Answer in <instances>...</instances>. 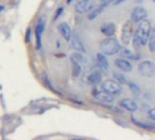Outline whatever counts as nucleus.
<instances>
[{
    "mask_svg": "<svg viewBox=\"0 0 155 140\" xmlns=\"http://www.w3.org/2000/svg\"><path fill=\"white\" fill-rule=\"evenodd\" d=\"M152 33V26L150 21L143 19L141 22H139L138 26L134 33V36L137 38L141 46H145L148 44L150 36Z\"/></svg>",
    "mask_w": 155,
    "mask_h": 140,
    "instance_id": "obj_1",
    "label": "nucleus"
},
{
    "mask_svg": "<svg viewBox=\"0 0 155 140\" xmlns=\"http://www.w3.org/2000/svg\"><path fill=\"white\" fill-rule=\"evenodd\" d=\"M121 47L122 46L118 40L112 36H109L100 43V51L105 56H113L118 54Z\"/></svg>",
    "mask_w": 155,
    "mask_h": 140,
    "instance_id": "obj_2",
    "label": "nucleus"
},
{
    "mask_svg": "<svg viewBox=\"0 0 155 140\" xmlns=\"http://www.w3.org/2000/svg\"><path fill=\"white\" fill-rule=\"evenodd\" d=\"M134 36V22L132 20H127L122 28L121 40L124 46H128Z\"/></svg>",
    "mask_w": 155,
    "mask_h": 140,
    "instance_id": "obj_3",
    "label": "nucleus"
},
{
    "mask_svg": "<svg viewBox=\"0 0 155 140\" xmlns=\"http://www.w3.org/2000/svg\"><path fill=\"white\" fill-rule=\"evenodd\" d=\"M138 71L144 77H153L155 76V64L150 60L142 61L138 65Z\"/></svg>",
    "mask_w": 155,
    "mask_h": 140,
    "instance_id": "obj_4",
    "label": "nucleus"
},
{
    "mask_svg": "<svg viewBox=\"0 0 155 140\" xmlns=\"http://www.w3.org/2000/svg\"><path fill=\"white\" fill-rule=\"evenodd\" d=\"M102 89L112 94L118 95L122 92V85L114 79H106L102 83Z\"/></svg>",
    "mask_w": 155,
    "mask_h": 140,
    "instance_id": "obj_5",
    "label": "nucleus"
},
{
    "mask_svg": "<svg viewBox=\"0 0 155 140\" xmlns=\"http://www.w3.org/2000/svg\"><path fill=\"white\" fill-rule=\"evenodd\" d=\"M148 16V12L147 10L143 7V6H135L132 13H131V20L134 23H139L143 19H146V17Z\"/></svg>",
    "mask_w": 155,
    "mask_h": 140,
    "instance_id": "obj_6",
    "label": "nucleus"
},
{
    "mask_svg": "<svg viewBox=\"0 0 155 140\" xmlns=\"http://www.w3.org/2000/svg\"><path fill=\"white\" fill-rule=\"evenodd\" d=\"M95 5L94 0H80L75 5V11L79 14L90 12Z\"/></svg>",
    "mask_w": 155,
    "mask_h": 140,
    "instance_id": "obj_7",
    "label": "nucleus"
},
{
    "mask_svg": "<svg viewBox=\"0 0 155 140\" xmlns=\"http://www.w3.org/2000/svg\"><path fill=\"white\" fill-rule=\"evenodd\" d=\"M96 61L97 65L100 68V71L108 74L109 70V62L106 58V56L104 55L103 53H97L96 54Z\"/></svg>",
    "mask_w": 155,
    "mask_h": 140,
    "instance_id": "obj_8",
    "label": "nucleus"
},
{
    "mask_svg": "<svg viewBox=\"0 0 155 140\" xmlns=\"http://www.w3.org/2000/svg\"><path fill=\"white\" fill-rule=\"evenodd\" d=\"M94 96L99 99L100 101L102 102H105V103H112L114 101V95L104 91V89H101V90H98V89H95L94 91Z\"/></svg>",
    "mask_w": 155,
    "mask_h": 140,
    "instance_id": "obj_9",
    "label": "nucleus"
},
{
    "mask_svg": "<svg viewBox=\"0 0 155 140\" xmlns=\"http://www.w3.org/2000/svg\"><path fill=\"white\" fill-rule=\"evenodd\" d=\"M44 29H45V23L43 19H39L35 26V37H36L35 43H36L37 49H40L42 46V34L44 32Z\"/></svg>",
    "mask_w": 155,
    "mask_h": 140,
    "instance_id": "obj_10",
    "label": "nucleus"
},
{
    "mask_svg": "<svg viewBox=\"0 0 155 140\" xmlns=\"http://www.w3.org/2000/svg\"><path fill=\"white\" fill-rule=\"evenodd\" d=\"M114 64L120 70H122L124 72L128 73V72H131L132 69H133V66L130 63V61H128V59L124 58V57L116 58L115 61H114Z\"/></svg>",
    "mask_w": 155,
    "mask_h": 140,
    "instance_id": "obj_11",
    "label": "nucleus"
},
{
    "mask_svg": "<svg viewBox=\"0 0 155 140\" xmlns=\"http://www.w3.org/2000/svg\"><path fill=\"white\" fill-rule=\"evenodd\" d=\"M119 105L122 108H124V109H126V110H128L130 112H136L138 110V108H139L137 103L134 100L131 99V98H124V99H122L119 102Z\"/></svg>",
    "mask_w": 155,
    "mask_h": 140,
    "instance_id": "obj_12",
    "label": "nucleus"
},
{
    "mask_svg": "<svg viewBox=\"0 0 155 140\" xmlns=\"http://www.w3.org/2000/svg\"><path fill=\"white\" fill-rule=\"evenodd\" d=\"M57 29L61 36L67 41H69L72 37V30L68 24L66 23H60L57 26Z\"/></svg>",
    "mask_w": 155,
    "mask_h": 140,
    "instance_id": "obj_13",
    "label": "nucleus"
},
{
    "mask_svg": "<svg viewBox=\"0 0 155 140\" xmlns=\"http://www.w3.org/2000/svg\"><path fill=\"white\" fill-rule=\"evenodd\" d=\"M118 54L121 57H124L126 59L138 60L140 58V55L138 53H133L130 49H128L126 47H121Z\"/></svg>",
    "mask_w": 155,
    "mask_h": 140,
    "instance_id": "obj_14",
    "label": "nucleus"
},
{
    "mask_svg": "<svg viewBox=\"0 0 155 140\" xmlns=\"http://www.w3.org/2000/svg\"><path fill=\"white\" fill-rule=\"evenodd\" d=\"M100 30H101V32L104 36H106L109 37V36H113L115 34L116 28H115V25L114 23L110 22V23H104V24H103L101 26V27H100Z\"/></svg>",
    "mask_w": 155,
    "mask_h": 140,
    "instance_id": "obj_15",
    "label": "nucleus"
},
{
    "mask_svg": "<svg viewBox=\"0 0 155 140\" xmlns=\"http://www.w3.org/2000/svg\"><path fill=\"white\" fill-rule=\"evenodd\" d=\"M102 79H103V76L100 70H95L92 72L87 77V80L91 85H98L102 82Z\"/></svg>",
    "mask_w": 155,
    "mask_h": 140,
    "instance_id": "obj_16",
    "label": "nucleus"
},
{
    "mask_svg": "<svg viewBox=\"0 0 155 140\" xmlns=\"http://www.w3.org/2000/svg\"><path fill=\"white\" fill-rule=\"evenodd\" d=\"M71 44H72V46L76 51L81 52V53H85L86 52V49H85L84 44L82 43V41L76 36H74L73 37H71Z\"/></svg>",
    "mask_w": 155,
    "mask_h": 140,
    "instance_id": "obj_17",
    "label": "nucleus"
},
{
    "mask_svg": "<svg viewBox=\"0 0 155 140\" xmlns=\"http://www.w3.org/2000/svg\"><path fill=\"white\" fill-rule=\"evenodd\" d=\"M105 5H99V6H96V7H94L91 11H90V13L88 14V16H87V18L89 19V20H94L101 13H103L104 12V8H105Z\"/></svg>",
    "mask_w": 155,
    "mask_h": 140,
    "instance_id": "obj_18",
    "label": "nucleus"
},
{
    "mask_svg": "<svg viewBox=\"0 0 155 140\" xmlns=\"http://www.w3.org/2000/svg\"><path fill=\"white\" fill-rule=\"evenodd\" d=\"M131 120H132V122L135 125V126H137V127H139V128H143V129H153V128H154L155 127L153 125H151V124H148V123H144V122H141L140 120H138V119H136L134 116H132L131 117Z\"/></svg>",
    "mask_w": 155,
    "mask_h": 140,
    "instance_id": "obj_19",
    "label": "nucleus"
},
{
    "mask_svg": "<svg viewBox=\"0 0 155 140\" xmlns=\"http://www.w3.org/2000/svg\"><path fill=\"white\" fill-rule=\"evenodd\" d=\"M70 59H71L72 62H76V63H79L81 65L84 62V56L82 55L81 52L72 53L71 56H70Z\"/></svg>",
    "mask_w": 155,
    "mask_h": 140,
    "instance_id": "obj_20",
    "label": "nucleus"
},
{
    "mask_svg": "<svg viewBox=\"0 0 155 140\" xmlns=\"http://www.w3.org/2000/svg\"><path fill=\"white\" fill-rule=\"evenodd\" d=\"M82 72V65L76 62H72V75L74 77H79Z\"/></svg>",
    "mask_w": 155,
    "mask_h": 140,
    "instance_id": "obj_21",
    "label": "nucleus"
},
{
    "mask_svg": "<svg viewBox=\"0 0 155 140\" xmlns=\"http://www.w3.org/2000/svg\"><path fill=\"white\" fill-rule=\"evenodd\" d=\"M127 85H128L129 88L131 89V91H132V93L134 95L137 96V95L141 94V88H140V87L136 83H134L133 81H129V82H127Z\"/></svg>",
    "mask_w": 155,
    "mask_h": 140,
    "instance_id": "obj_22",
    "label": "nucleus"
},
{
    "mask_svg": "<svg viewBox=\"0 0 155 140\" xmlns=\"http://www.w3.org/2000/svg\"><path fill=\"white\" fill-rule=\"evenodd\" d=\"M114 80H116L118 83H120L121 85H124V84H127V80L125 78V77L121 74V73H118V72H114Z\"/></svg>",
    "mask_w": 155,
    "mask_h": 140,
    "instance_id": "obj_23",
    "label": "nucleus"
},
{
    "mask_svg": "<svg viewBox=\"0 0 155 140\" xmlns=\"http://www.w3.org/2000/svg\"><path fill=\"white\" fill-rule=\"evenodd\" d=\"M149 48H150V51L152 53H154L155 52V32L153 29H152V33H151V36H150V38H149Z\"/></svg>",
    "mask_w": 155,
    "mask_h": 140,
    "instance_id": "obj_24",
    "label": "nucleus"
},
{
    "mask_svg": "<svg viewBox=\"0 0 155 140\" xmlns=\"http://www.w3.org/2000/svg\"><path fill=\"white\" fill-rule=\"evenodd\" d=\"M148 115L149 117L153 119V120H155V108H152L148 111Z\"/></svg>",
    "mask_w": 155,
    "mask_h": 140,
    "instance_id": "obj_25",
    "label": "nucleus"
},
{
    "mask_svg": "<svg viewBox=\"0 0 155 140\" xmlns=\"http://www.w3.org/2000/svg\"><path fill=\"white\" fill-rule=\"evenodd\" d=\"M115 0H101V3L103 4V5H109V4H111V3H113V2H114Z\"/></svg>",
    "mask_w": 155,
    "mask_h": 140,
    "instance_id": "obj_26",
    "label": "nucleus"
},
{
    "mask_svg": "<svg viewBox=\"0 0 155 140\" xmlns=\"http://www.w3.org/2000/svg\"><path fill=\"white\" fill-rule=\"evenodd\" d=\"M63 12V8L61 7V8H58V10L56 11V13H55V15H54V20L57 18V17H59V15H60V14Z\"/></svg>",
    "mask_w": 155,
    "mask_h": 140,
    "instance_id": "obj_27",
    "label": "nucleus"
},
{
    "mask_svg": "<svg viewBox=\"0 0 155 140\" xmlns=\"http://www.w3.org/2000/svg\"><path fill=\"white\" fill-rule=\"evenodd\" d=\"M124 1H125V0H115L114 3V5H119V4L123 3Z\"/></svg>",
    "mask_w": 155,
    "mask_h": 140,
    "instance_id": "obj_28",
    "label": "nucleus"
},
{
    "mask_svg": "<svg viewBox=\"0 0 155 140\" xmlns=\"http://www.w3.org/2000/svg\"><path fill=\"white\" fill-rule=\"evenodd\" d=\"M71 2H72V0H67V3H68V4H70Z\"/></svg>",
    "mask_w": 155,
    "mask_h": 140,
    "instance_id": "obj_29",
    "label": "nucleus"
},
{
    "mask_svg": "<svg viewBox=\"0 0 155 140\" xmlns=\"http://www.w3.org/2000/svg\"><path fill=\"white\" fill-rule=\"evenodd\" d=\"M153 30H154V32H155V27H154V28H153Z\"/></svg>",
    "mask_w": 155,
    "mask_h": 140,
    "instance_id": "obj_30",
    "label": "nucleus"
},
{
    "mask_svg": "<svg viewBox=\"0 0 155 140\" xmlns=\"http://www.w3.org/2000/svg\"><path fill=\"white\" fill-rule=\"evenodd\" d=\"M153 2H154V3H155V0H153Z\"/></svg>",
    "mask_w": 155,
    "mask_h": 140,
    "instance_id": "obj_31",
    "label": "nucleus"
}]
</instances>
